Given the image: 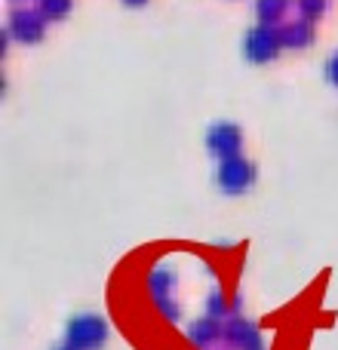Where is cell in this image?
I'll return each instance as SVG.
<instances>
[{
  "instance_id": "cell-1",
  "label": "cell",
  "mask_w": 338,
  "mask_h": 350,
  "mask_svg": "<svg viewBox=\"0 0 338 350\" xmlns=\"http://www.w3.org/2000/svg\"><path fill=\"white\" fill-rule=\"evenodd\" d=\"M108 341V323L99 314H77L65 326V347L68 350H99Z\"/></svg>"
},
{
  "instance_id": "cell-2",
  "label": "cell",
  "mask_w": 338,
  "mask_h": 350,
  "mask_svg": "<svg viewBox=\"0 0 338 350\" xmlns=\"http://www.w3.org/2000/svg\"><path fill=\"white\" fill-rule=\"evenodd\" d=\"M259 178V170H255L252 160L240 157H228V160H218L216 166V185L222 193L228 197H240V193H249Z\"/></svg>"
},
{
  "instance_id": "cell-3",
  "label": "cell",
  "mask_w": 338,
  "mask_h": 350,
  "mask_svg": "<svg viewBox=\"0 0 338 350\" xmlns=\"http://www.w3.org/2000/svg\"><path fill=\"white\" fill-rule=\"evenodd\" d=\"M280 53H283L280 28H271V25H252V28L243 34V59H246L249 65H271Z\"/></svg>"
},
{
  "instance_id": "cell-4",
  "label": "cell",
  "mask_w": 338,
  "mask_h": 350,
  "mask_svg": "<svg viewBox=\"0 0 338 350\" xmlns=\"http://www.w3.org/2000/svg\"><path fill=\"white\" fill-rule=\"evenodd\" d=\"M148 292H151L157 310L164 314V320H169V323L181 320V308L172 298V292H175V271L172 267H164V265L154 267V271L148 273Z\"/></svg>"
},
{
  "instance_id": "cell-5",
  "label": "cell",
  "mask_w": 338,
  "mask_h": 350,
  "mask_svg": "<svg viewBox=\"0 0 338 350\" xmlns=\"http://www.w3.org/2000/svg\"><path fill=\"white\" fill-rule=\"evenodd\" d=\"M6 34L16 43H25V46H34V43L43 40L47 34V18L37 10H28V6H16L6 18Z\"/></svg>"
},
{
  "instance_id": "cell-6",
  "label": "cell",
  "mask_w": 338,
  "mask_h": 350,
  "mask_svg": "<svg viewBox=\"0 0 338 350\" xmlns=\"http://www.w3.org/2000/svg\"><path fill=\"white\" fill-rule=\"evenodd\" d=\"M206 151L216 160H228V157H240L243 148V129L231 120H216L206 129Z\"/></svg>"
},
{
  "instance_id": "cell-7",
  "label": "cell",
  "mask_w": 338,
  "mask_h": 350,
  "mask_svg": "<svg viewBox=\"0 0 338 350\" xmlns=\"http://www.w3.org/2000/svg\"><path fill=\"white\" fill-rule=\"evenodd\" d=\"M224 341L234 350H265L259 326L252 320H246V317H231L224 323Z\"/></svg>"
},
{
  "instance_id": "cell-8",
  "label": "cell",
  "mask_w": 338,
  "mask_h": 350,
  "mask_svg": "<svg viewBox=\"0 0 338 350\" xmlns=\"http://www.w3.org/2000/svg\"><path fill=\"white\" fill-rule=\"evenodd\" d=\"M280 37H283V49H308L314 43V25L304 18H289L280 25Z\"/></svg>"
},
{
  "instance_id": "cell-9",
  "label": "cell",
  "mask_w": 338,
  "mask_h": 350,
  "mask_svg": "<svg viewBox=\"0 0 338 350\" xmlns=\"http://www.w3.org/2000/svg\"><path fill=\"white\" fill-rule=\"evenodd\" d=\"M222 338H224V329L218 326V320H209V317L194 320L191 326H187V341H191L194 347H200V350H209L212 345H218Z\"/></svg>"
},
{
  "instance_id": "cell-10",
  "label": "cell",
  "mask_w": 338,
  "mask_h": 350,
  "mask_svg": "<svg viewBox=\"0 0 338 350\" xmlns=\"http://www.w3.org/2000/svg\"><path fill=\"white\" fill-rule=\"evenodd\" d=\"M286 12H289V0H255V18H259V25L280 28Z\"/></svg>"
},
{
  "instance_id": "cell-11",
  "label": "cell",
  "mask_w": 338,
  "mask_h": 350,
  "mask_svg": "<svg viewBox=\"0 0 338 350\" xmlns=\"http://www.w3.org/2000/svg\"><path fill=\"white\" fill-rule=\"evenodd\" d=\"M234 314V301H228V295H224V289H212L209 295H206V317L209 320H224V317Z\"/></svg>"
},
{
  "instance_id": "cell-12",
  "label": "cell",
  "mask_w": 338,
  "mask_h": 350,
  "mask_svg": "<svg viewBox=\"0 0 338 350\" xmlns=\"http://www.w3.org/2000/svg\"><path fill=\"white\" fill-rule=\"evenodd\" d=\"M74 10V0H37V12H40L47 22H62L68 18Z\"/></svg>"
},
{
  "instance_id": "cell-13",
  "label": "cell",
  "mask_w": 338,
  "mask_h": 350,
  "mask_svg": "<svg viewBox=\"0 0 338 350\" xmlns=\"http://www.w3.org/2000/svg\"><path fill=\"white\" fill-rule=\"evenodd\" d=\"M296 10H298V18H304V22L314 25L317 18L326 16L329 0H296Z\"/></svg>"
},
{
  "instance_id": "cell-14",
  "label": "cell",
  "mask_w": 338,
  "mask_h": 350,
  "mask_svg": "<svg viewBox=\"0 0 338 350\" xmlns=\"http://www.w3.org/2000/svg\"><path fill=\"white\" fill-rule=\"evenodd\" d=\"M326 80H329V86L338 90V49L329 55V62H326Z\"/></svg>"
},
{
  "instance_id": "cell-15",
  "label": "cell",
  "mask_w": 338,
  "mask_h": 350,
  "mask_svg": "<svg viewBox=\"0 0 338 350\" xmlns=\"http://www.w3.org/2000/svg\"><path fill=\"white\" fill-rule=\"evenodd\" d=\"M123 6H129V10H142V6H148V0H120Z\"/></svg>"
},
{
  "instance_id": "cell-16",
  "label": "cell",
  "mask_w": 338,
  "mask_h": 350,
  "mask_svg": "<svg viewBox=\"0 0 338 350\" xmlns=\"http://www.w3.org/2000/svg\"><path fill=\"white\" fill-rule=\"evenodd\" d=\"M53 350H68V347H65V345H62V347H53Z\"/></svg>"
},
{
  "instance_id": "cell-17",
  "label": "cell",
  "mask_w": 338,
  "mask_h": 350,
  "mask_svg": "<svg viewBox=\"0 0 338 350\" xmlns=\"http://www.w3.org/2000/svg\"><path fill=\"white\" fill-rule=\"evenodd\" d=\"M12 3H22V0H12Z\"/></svg>"
}]
</instances>
